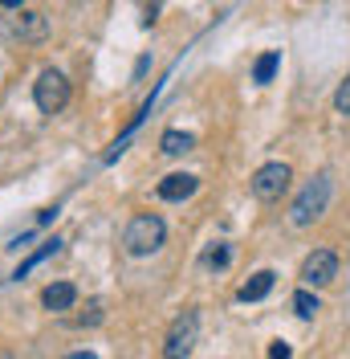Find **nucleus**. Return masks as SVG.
<instances>
[{"label":"nucleus","instance_id":"nucleus-20","mask_svg":"<svg viewBox=\"0 0 350 359\" xmlns=\"http://www.w3.org/2000/svg\"><path fill=\"white\" fill-rule=\"evenodd\" d=\"M0 8H21V0H0Z\"/></svg>","mask_w":350,"mask_h":359},{"label":"nucleus","instance_id":"nucleus-5","mask_svg":"<svg viewBox=\"0 0 350 359\" xmlns=\"http://www.w3.org/2000/svg\"><path fill=\"white\" fill-rule=\"evenodd\" d=\"M289 180H293V168H289V163H265V168L253 172L248 188H253L257 201L273 204V201H281L285 192H289Z\"/></svg>","mask_w":350,"mask_h":359},{"label":"nucleus","instance_id":"nucleus-14","mask_svg":"<svg viewBox=\"0 0 350 359\" xmlns=\"http://www.w3.org/2000/svg\"><path fill=\"white\" fill-rule=\"evenodd\" d=\"M228 262H232V249L228 245H208L204 249V257H200V266L204 269H224Z\"/></svg>","mask_w":350,"mask_h":359},{"label":"nucleus","instance_id":"nucleus-8","mask_svg":"<svg viewBox=\"0 0 350 359\" xmlns=\"http://www.w3.org/2000/svg\"><path fill=\"white\" fill-rule=\"evenodd\" d=\"M8 33L21 37V41H41V37H49V21L41 13H17L13 25H8Z\"/></svg>","mask_w":350,"mask_h":359},{"label":"nucleus","instance_id":"nucleus-10","mask_svg":"<svg viewBox=\"0 0 350 359\" xmlns=\"http://www.w3.org/2000/svg\"><path fill=\"white\" fill-rule=\"evenodd\" d=\"M273 282H277V273H273V269H261V273H253L241 290H237V298H241V302H261L265 294L273 290Z\"/></svg>","mask_w":350,"mask_h":359},{"label":"nucleus","instance_id":"nucleus-4","mask_svg":"<svg viewBox=\"0 0 350 359\" xmlns=\"http://www.w3.org/2000/svg\"><path fill=\"white\" fill-rule=\"evenodd\" d=\"M196 339H200V314L183 311L172 323L167 339H163V359H188L192 351H196Z\"/></svg>","mask_w":350,"mask_h":359},{"label":"nucleus","instance_id":"nucleus-2","mask_svg":"<svg viewBox=\"0 0 350 359\" xmlns=\"http://www.w3.org/2000/svg\"><path fill=\"white\" fill-rule=\"evenodd\" d=\"M330 196H334V180H330V172H322V176H314L298 192V201L289 204V221L298 224V229H306V224H314L322 212L330 208Z\"/></svg>","mask_w":350,"mask_h":359},{"label":"nucleus","instance_id":"nucleus-13","mask_svg":"<svg viewBox=\"0 0 350 359\" xmlns=\"http://www.w3.org/2000/svg\"><path fill=\"white\" fill-rule=\"evenodd\" d=\"M277 69H281V53H277V49H269V53L257 57V66H253V82H257V86L273 82V74H277Z\"/></svg>","mask_w":350,"mask_h":359},{"label":"nucleus","instance_id":"nucleus-3","mask_svg":"<svg viewBox=\"0 0 350 359\" xmlns=\"http://www.w3.org/2000/svg\"><path fill=\"white\" fill-rule=\"evenodd\" d=\"M33 102L41 114H62L69 107V78L62 69H41L37 82H33Z\"/></svg>","mask_w":350,"mask_h":359},{"label":"nucleus","instance_id":"nucleus-9","mask_svg":"<svg viewBox=\"0 0 350 359\" xmlns=\"http://www.w3.org/2000/svg\"><path fill=\"white\" fill-rule=\"evenodd\" d=\"M41 302H45V311H69L74 302H78V286L74 282H53V286H45L41 294Z\"/></svg>","mask_w":350,"mask_h":359},{"label":"nucleus","instance_id":"nucleus-18","mask_svg":"<svg viewBox=\"0 0 350 359\" xmlns=\"http://www.w3.org/2000/svg\"><path fill=\"white\" fill-rule=\"evenodd\" d=\"M289 355H293L289 343H273V347H269V359H289Z\"/></svg>","mask_w":350,"mask_h":359},{"label":"nucleus","instance_id":"nucleus-1","mask_svg":"<svg viewBox=\"0 0 350 359\" xmlns=\"http://www.w3.org/2000/svg\"><path fill=\"white\" fill-rule=\"evenodd\" d=\"M163 241H167V224L159 221L155 212H139V217H131V224L122 229V249H127L131 257H151V253L163 249Z\"/></svg>","mask_w":350,"mask_h":359},{"label":"nucleus","instance_id":"nucleus-7","mask_svg":"<svg viewBox=\"0 0 350 359\" xmlns=\"http://www.w3.org/2000/svg\"><path fill=\"white\" fill-rule=\"evenodd\" d=\"M196 188H200V180L196 176H188V172H172V176H163L159 180V201H172V204H179V201H188V196H196Z\"/></svg>","mask_w":350,"mask_h":359},{"label":"nucleus","instance_id":"nucleus-12","mask_svg":"<svg viewBox=\"0 0 350 359\" xmlns=\"http://www.w3.org/2000/svg\"><path fill=\"white\" fill-rule=\"evenodd\" d=\"M159 147H163V156H188V151L196 147V135H188V131H163Z\"/></svg>","mask_w":350,"mask_h":359},{"label":"nucleus","instance_id":"nucleus-6","mask_svg":"<svg viewBox=\"0 0 350 359\" xmlns=\"http://www.w3.org/2000/svg\"><path fill=\"white\" fill-rule=\"evenodd\" d=\"M334 278H338V253L334 249H314L302 262V282L306 286H326Z\"/></svg>","mask_w":350,"mask_h":359},{"label":"nucleus","instance_id":"nucleus-16","mask_svg":"<svg viewBox=\"0 0 350 359\" xmlns=\"http://www.w3.org/2000/svg\"><path fill=\"white\" fill-rule=\"evenodd\" d=\"M334 111H338V114H350V78H346L338 90H334Z\"/></svg>","mask_w":350,"mask_h":359},{"label":"nucleus","instance_id":"nucleus-15","mask_svg":"<svg viewBox=\"0 0 350 359\" xmlns=\"http://www.w3.org/2000/svg\"><path fill=\"white\" fill-rule=\"evenodd\" d=\"M293 311H298V318H314V314L322 311V302H318V294L298 290V294H293Z\"/></svg>","mask_w":350,"mask_h":359},{"label":"nucleus","instance_id":"nucleus-19","mask_svg":"<svg viewBox=\"0 0 350 359\" xmlns=\"http://www.w3.org/2000/svg\"><path fill=\"white\" fill-rule=\"evenodd\" d=\"M66 359H98V355H94V351H69Z\"/></svg>","mask_w":350,"mask_h":359},{"label":"nucleus","instance_id":"nucleus-11","mask_svg":"<svg viewBox=\"0 0 350 359\" xmlns=\"http://www.w3.org/2000/svg\"><path fill=\"white\" fill-rule=\"evenodd\" d=\"M57 253H62V237H49V241H41V249H37L29 262H21L13 278H24V273H33L37 266H45V262H49V257H57Z\"/></svg>","mask_w":350,"mask_h":359},{"label":"nucleus","instance_id":"nucleus-17","mask_svg":"<svg viewBox=\"0 0 350 359\" xmlns=\"http://www.w3.org/2000/svg\"><path fill=\"white\" fill-rule=\"evenodd\" d=\"M78 323H82V327H94V323H102V302H90L86 314H82Z\"/></svg>","mask_w":350,"mask_h":359}]
</instances>
